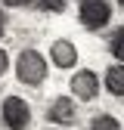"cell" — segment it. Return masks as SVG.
I'll return each instance as SVG.
<instances>
[{
	"label": "cell",
	"mask_w": 124,
	"mask_h": 130,
	"mask_svg": "<svg viewBox=\"0 0 124 130\" xmlns=\"http://www.w3.org/2000/svg\"><path fill=\"white\" fill-rule=\"evenodd\" d=\"M6 68H9V56H6V50L0 46V77L6 74Z\"/></svg>",
	"instance_id": "12"
},
{
	"label": "cell",
	"mask_w": 124,
	"mask_h": 130,
	"mask_svg": "<svg viewBox=\"0 0 124 130\" xmlns=\"http://www.w3.org/2000/svg\"><path fill=\"white\" fill-rule=\"evenodd\" d=\"M0 118L9 130H25L31 124V105L22 99V96H6L0 102Z\"/></svg>",
	"instance_id": "3"
},
{
	"label": "cell",
	"mask_w": 124,
	"mask_h": 130,
	"mask_svg": "<svg viewBox=\"0 0 124 130\" xmlns=\"http://www.w3.org/2000/svg\"><path fill=\"white\" fill-rule=\"evenodd\" d=\"M31 3H34V0H3V6H12V9H25Z\"/></svg>",
	"instance_id": "11"
},
{
	"label": "cell",
	"mask_w": 124,
	"mask_h": 130,
	"mask_svg": "<svg viewBox=\"0 0 124 130\" xmlns=\"http://www.w3.org/2000/svg\"><path fill=\"white\" fill-rule=\"evenodd\" d=\"M46 118H50L53 124H74L78 118V105L71 96H56V99L50 102V108H46Z\"/></svg>",
	"instance_id": "6"
},
{
	"label": "cell",
	"mask_w": 124,
	"mask_h": 130,
	"mask_svg": "<svg viewBox=\"0 0 124 130\" xmlns=\"http://www.w3.org/2000/svg\"><path fill=\"white\" fill-rule=\"evenodd\" d=\"M50 59H53L56 68H65L68 71V68L78 65V46L71 40H65V37H59V40L50 43Z\"/></svg>",
	"instance_id": "5"
},
{
	"label": "cell",
	"mask_w": 124,
	"mask_h": 130,
	"mask_svg": "<svg viewBox=\"0 0 124 130\" xmlns=\"http://www.w3.org/2000/svg\"><path fill=\"white\" fill-rule=\"evenodd\" d=\"M102 87L112 93V96H124V65H121V62H115V65H108V68H105Z\"/></svg>",
	"instance_id": "7"
},
{
	"label": "cell",
	"mask_w": 124,
	"mask_h": 130,
	"mask_svg": "<svg viewBox=\"0 0 124 130\" xmlns=\"http://www.w3.org/2000/svg\"><path fill=\"white\" fill-rule=\"evenodd\" d=\"M108 53H112V56L124 65V25L112 31V37H108Z\"/></svg>",
	"instance_id": "8"
},
{
	"label": "cell",
	"mask_w": 124,
	"mask_h": 130,
	"mask_svg": "<svg viewBox=\"0 0 124 130\" xmlns=\"http://www.w3.org/2000/svg\"><path fill=\"white\" fill-rule=\"evenodd\" d=\"M112 12H115V6L108 0H81L78 3V19L87 31H102L112 22Z\"/></svg>",
	"instance_id": "2"
},
{
	"label": "cell",
	"mask_w": 124,
	"mask_h": 130,
	"mask_svg": "<svg viewBox=\"0 0 124 130\" xmlns=\"http://www.w3.org/2000/svg\"><path fill=\"white\" fill-rule=\"evenodd\" d=\"M90 130H121V121L115 115H96L90 121Z\"/></svg>",
	"instance_id": "9"
},
{
	"label": "cell",
	"mask_w": 124,
	"mask_h": 130,
	"mask_svg": "<svg viewBox=\"0 0 124 130\" xmlns=\"http://www.w3.org/2000/svg\"><path fill=\"white\" fill-rule=\"evenodd\" d=\"M34 6L43 9V12H65L68 0H34Z\"/></svg>",
	"instance_id": "10"
},
{
	"label": "cell",
	"mask_w": 124,
	"mask_h": 130,
	"mask_svg": "<svg viewBox=\"0 0 124 130\" xmlns=\"http://www.w3.org/2000/svg\"><path fill=\"white\" fill-rule=\"evenodd\" d=\"M115 3H118V6H121V9H124V0H115Z\"/></svg>",
	"instance_id": "14"
},
{
	"label": "cell",
	"mask_w": 124,
	"mask_h": 130,
	"mask_svg": "<svg viewBox=\"0 0 124 130\" xmlns=\"http://www.w3.org/2000/svg\"><path fill=\"white\" fill-rule=\"evenodd\" d=\"M16 77H19V84L40 87L43 80H46V59H43V53L22 50L19 59H16Z\"/></svg>",
	"instance_id": "1"
},
{
	"label": "cell",
	"mask_w": 124,
	"mask_h": 130,
	"mask_svg": "<svg viewBox=\"0 0 124 130\" xmlns=\"http://www.w3.org/2000/svg\"><path fill=\"white\" fill-rule=\"evenodd\" d=\"M68 87H71V96L74 99H81V102H90V99H96L99 96V87H102V80L96 71H90V68H78L68 80Z\"/></svg>",
	"instance_id": "4"
},
{
	"label": "cell",
	"mask_w": 124,
	"mask_h": 130,
	"mask_svg": "<svg viewBox=\"0 0 124 130\" xmlns=\"http://www.w3.org/2000/svg\"><path fill=\"white\" fill-rule=\"evenodd\" d=\"M3 31H6V12L0 9V37H3Z\"/></svg>",
	"instance_id": "13"
}]
</instances>
